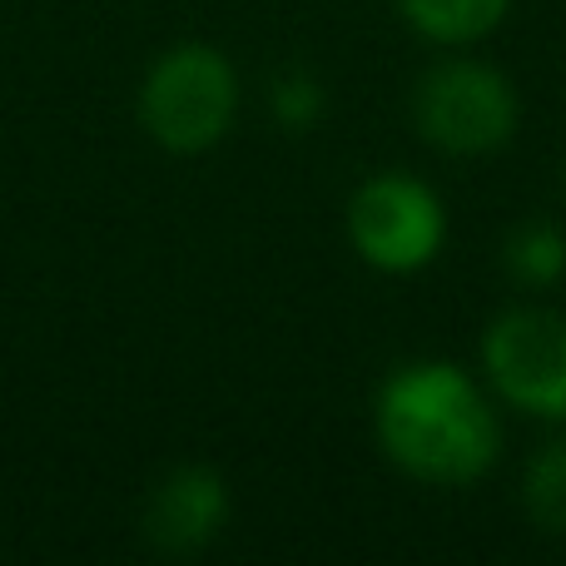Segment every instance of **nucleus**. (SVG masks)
<instances>
[{"instance_id":"f257e3e1","label":"nucleus","mask_w":566,"mask_h":566,"mask_svg":"<svg viewBox=\"0 0 566 566\" xmlns=\"http://www.w3.org/2000/svg\"><path fill=\"white\" fill-rule=\"evenodd\" d=\"M378 432L422 482H472L497 458V418L452 363H418L382 388Z\"/></svg>"},{"instance_id":"f03ea898","label":"nucleus","mask_w":566,"mask_h":566,"mask_svg":"<svg viewBox=\"0 0 566 566\" xmlns=\"http://www.w3.org/2000/svg\"><path fill=\"white\" fill-rule=\"evenodd\" d=\"M239 105L234 70L219 50L205 45H179L155 65L145 80V125L165 149L179 155H199V149L219 145Z\"/></svg>"},{"instance_id":"7ed1b4c3","label":"nucleus","mask_w":566,"mask_h":566,"mask_svg":"<svg viewBox=\"0 0 566 566\" xmlns=\"http://www.w3.org/2000/svg\"><path fill=\"white\" fill-rule=\"evenodd\" d=\"M418 125L438 149L488 155L507 145L517 125V99L507 80L488 65H442L418 90Z\"/></svg>"},{"instance_id":"20e7f679","label":"nucleus","mask_w":566,"mask_h":566,"mask_svg":"<svg viewBox=\"0 0 566 566\" xmlns=\"http://www.w3.org/2000/svg\"><path fill=\"white\" fill-rule=\"evenodd\" d=\"M348 229L368 264L388 269V274H408V269H422L438 254L442 209L418 179L382 175L353 195Z\"/></svg>"},{"instance_id":"39448f33","label":"nucleus","mask_w":566,"mask_h":566,"mask_svg":"<svg viewBox=\"0 0 566 566\" xmlns=\"http://www.w3.org/2000/svg\"><path fill=\"white\" fill-rule=\"evenodd\" d=\"M488 373L517 408L566 418V318L517 308L488 333Z\"/></svg>"},{"instance_id":"423d86ee","label":"nucleus","mask_w":566,"mask_h":566,"mask_svg":"<svg viewBox=\"0 0 566 566\" xmlns=\"http://www.w3.org/2000/svg\"><path fill=\"white\" fill-rule=\"evenodd\" d=\"M219 522H224V482L205 468H185L155 492L145 527L155 537V547L195 552L214 537Z\"/></svg>"},{"instance_id":"0eeeda50","label":"nucleus","mask_w":566,"mask_h":566,"mask_svg":"<svg viewBox=\"0 0 566 566\" xmlns=\"http://www.w3.org/2000/svg\"><path fill=\"white\" fill-rule=\"evenodd\" d=\"M408 20L442 45H468L502 20L507 0H402Z\"/></svg>"},{"instance_id":"6e6552de","label":"nucleus","mask_w":566,"mask_h":566,"mask_svg":"<svg viewBox=\"0 0 566 566\" xmlns=\"http://www.w3.org/2000/svg\"><path fill=\"white\" fill-rule=\"evenodd\" d=\"M527 507L547 532H566V442L547 448L527 472Z\"/></svg>"},{"instance_id":"1a4fd4ad","label":"nucleus","mask_w":566,"mask_h":566,"mask_svg":"<svg viewBox=\"0 0 566 566\" xmlns=\"http://www.w3.org/2000/svg\"><path fill=\"white\" fill-rule=\"evenodd\" d=\"M512 269L532 283H552L566 269V239L557 229H542V224L522 229V234L512 239Z\"/></svg>"}]
</instances>
